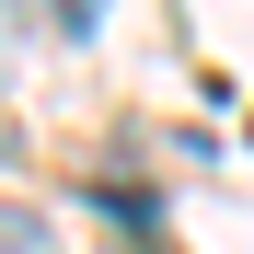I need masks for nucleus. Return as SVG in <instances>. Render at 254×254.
Wrapping results in <instances>:
<instances>
[{"label": "nucleus", "mask_w": 254, "mask_h": 254, "mask_svg": "<svg viewBox=\"0 0 254 254\" xmlns=\"http://www.w3.org/2000/svg\"><path fill=\"white\" fill-rule=\"evenodd\" d=\"M0 254H47V220H23V208H0Z\"/></svg>", "instance_id": "1"}, {"label": "nucleus", "mask_w": 254, "mask_h": 254, "mask_svg": "<svg viewBox=\"0 0 254 254\" xmlns=\"http://www.w3.org/2000/svg\"><path fill=\"white\" fill-rule=\"evenodd\" d=\"M58 12H69V35H93V23H104V0H58Z\"/></svg>", "instance_id": "2"}]
</instances>
